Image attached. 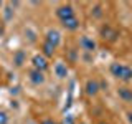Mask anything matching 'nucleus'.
<instances>
[{
    "mask_svg": "<svg viewBox=\"0 0 132 124\" xmlns=\"http://www.w3.org/2000/svg\"><path fill=\"white\" fill-rule=\"evenodd\" d=\"M109 73L114 80L122 81L124 84L132 81V66H129L127 63H122V61H112L109 65Z\"/></svg>",
    "mask_w": 132,
    "mask_h": 124,
    "instance_id": "1",
    "label": "nucleus"
},
{
    "mask_svg": "<svg viewBox=\"0 0 132 124\" xmlns=\"http://www.w3.org/2000/svg\"><path fill=\"white\" fill-rule=\"evenodd\" d=\"M51 69H53V76H55L56 80H60V81H63V80H66V78L69 76V66L63 60L55 61Z\"/></svg>",
    "mask_w": 132,
    "mask_h": 124,
    "instance_id": "2",
    "label": "nucleus"
},
{
    "mask_svg": "<svg viewBox=\"0 0 132 124\" xmlns=\"http://www.w3.org/2000/svg\"><path fill=\"white\" fill-rule=\"evenodd\" d=\"M55 15H56V18L60 20V22H64V20H68V18L76 17V10H74V7L71 3H63V5L56 7Z\"/></svg>",
    "mask_w": 132,
    "mask_h": 124,
    "instance_id": "3",
    "label": "nucleus"
},
{
    "mask_svg": "<svg viewBox=\"0 0 132 124\" xmlns=\"http://www.w3.org/2000/svg\"><path fill=\"white\" fill-rule=\"evenodd\" d=\"M30 65H31L33 69H38V71H43V73L50 68L48 58L45 55H41V53H35V55L30 58Z\"/></svg>",
    "mask_w": 132,
    "mask_h": 124,
    "instance_id": "4",
    "label": "nucleus"
},
{
    "mask_svg": "<svg viewBox=\"0 0 132 124\" xmlns=\"http://www.w3.org/2000/svg\"><path fill=\"white\" fill-rule=\"evenodd\" d=\"M78 45H79V48L84 53H94L97 50L96 40H94L93 36H89V35H81L79 38H78Z\"/></svg>",
    "mask_w": 132,
    "mask_h": 124,
    "instance_id": "5",
    "label": "nucleus"
},
{
    "mask_svg": "<svg viewBox=\"0 0 132 124\" xmlns=\"http://www.w3.org/2000/svg\"><path fill=\"white\" fill-rule=\"evenodd\" d=\"M45 41L50 43L51 47L58 48L63 43V35H61V32L58 30V28H48V30L45 32Z\"/></svg>",
    "mask_w": 132,
    "mask_h": 124,
    "instance_id": "6",
    "label": "nucleus"
},
{
    "mask_svg": "<svg viewBox=\"0 0 132 124\" xmlns=\"http://www.w3.org/2000/svg\"><path fill=\"white\" fill-rule=\"evenodd\" d=\"M27 80L30 81V84L33 86H43L46 83V74L43 71H38V69H33L30 68L27 71Z\"/></svg>",
    "mask_w": 132,
    "mask_h": 124,
    "instance_id": "7",
    "label": "nucleus"
},
{
    "mask_svg": "<svg viewBox=\"0 0 132 124\" xmlns=\"http://www.w3.org/2000/svg\"><path fill=\"white\" fill-rule=\"evenodd\" d=\"M99 35L102 36V40H106V41H109V43H112V41L117 40L119 33H117V30H116L114 27H111L109 23H102L101 28H99Z\"/></svg>",
    "mask_w": 132,
    "mask_h": 124,
    "instance_id": "8",
    "label": "nucleus"
},
{
    "mask_svg": "<svg viewBox=\"0 0 132 124\" xmlns=\"http://www.w3.org/2000/svg\"><path fill=\"white\" fill-rule=\"evenodd\" d=\"M99 91H101V83H99L97 78H89V80H86L84 83V93L88 94V96L94 98L99 94Z\"/></svg>",
    "mask_w": 132,
    "mask_h": 124,
    "instance_id": "9",
    "label": "nucleus"
},
{
    "mask_svg": "<svg viewBox=\"0 0 132 124\" xmlns=\"http://www.w3.org/2000/svg\"><path fill=\"white\" fill-rule=\"evenodd\" d=\"M116 94L119 96L122 103H132V88L129 84H121L116 89Z\"/></svg>",
    "mask_w": 132,
    "mask_h": 124,
    "instance_id": "10",
    "label": "nucleus"
},
{
    "mask_svg": "<svg viewBox=\"0 0 132 124\" xmlns=\"http://www.w3.org/2000/svg\"><path fill=\"white\" fill-rule=\"evenodd\" d=\"M12 63H13L15 68H22V66L27 63V53L25 50H16L12 56Z\"/></svg>",
    "mask_w": 132,
    "mask_h": 124,
    "instance_id": "11",
    "label": "nucleus"
},
{
    "mask_svg": "<svg viewBox=\"0 0 132 124\" xmlns=\"http://www.w3.org/2000/svg\"><path fill=\"white\" fill-rule=\"evenodd\" d=\"M61 25H63V28H66V30H69V32H76V30H79L81 22H79L78 17H73V18H68V20H64V22H61Z\"/></svg>",
    "mask_w": 132,
    "mask_h": 124,
    "instance_id": "12",
    "label": "nucleus"
},
{
    "mask_svg": "<svg viewBox=\"0 0 132 124\" xmlns=\"http://www.w3.org/2000/svg\"><path fill=\"white\" fill-rule=\"evenodd\" d=\"M41 55H45L46 58H51L53 55L56 53V48L55 47H51L50 43H46V41H43V45H41Z\"/></svg>",
    "mask_w": 132,
    "mask_h": 124,
    "instance_id": "13",
    "label": "nucleus"
},
{
    "mask_svg": "<svg viewBox=\"0 0 132 124\" xmlns=\"http://www.w3.org/2000/svg\"><path fill=\"white\" fill-rule=\"evenodd\" d=\"M102 13H104V12H102V5H101V3H96V5L91 8V15H93L94 18H101Z\"/></svg>",
    "mask_w": 132,
    "mask_h": 124,
    "instance_id": "14",
    "label": "nucleus"
},
{
    "mask_svg": "<svg viewBox=\"0 0 132 124\" xmlns=\"http://www.w3.org/2000/svg\"><path fill=\"white\" fill-rule=\"evenodd\" d=\"M8 121H10V116L5 111H0V124H8Z\"/></svg>",
    "mask_w": 132,
    "mask_h": 124,
    "instance_id": "15",
    "label": "nucleus"
},
{
    "mask_svg": "<svg viewBox=\"0 0 132 124\" xmlns=\"http://www.w3.org/2000/svg\"><path fill=\"white\" fill-rule=\"evenodd\" d=\"M40 124H58L53 118H45V119H41L40 121Z\"/></svg>",
    "mask_w": 132,
    "mask_h": 124,
    "instance_id": "16",
    "label": "nucleus"
},
{
    "mask_svg": "<svg viewBox=\"0 0 132 124\" xmlns=\"http://www.w3.org/2000/svg\"><path fill=\"white\" fill-rule=\"evenodd\" d=\"M126 119H127L129 124H132V111H127V113H126Z\"/></svg>",
    "mask_w": 132,
    "mask_h": 124,
    "instance_id": "17",
    "label": "nucleus"
},
{
    "mask_svg": "<svg viewBox=\"0 0 132 124\" xmlns=\"http://www.w3.org/2000/svg\"><path fill=\"white\" fill-rule=\"evenodd\" d=\"M3 7H5V3H3V2H0V10H2Z\"/></svg>",
    "mask_w": 132,
    "mask_h": 124,
    "instance_id": "18",
    "label": "nucleus"
},
{
    "mask_svg": "<svg viewBox=\"0 0 132 124\" xmlns=\"http://www.w3.org/2000/svg\"><path fill=\"white\" fill-rule=\"evenodd\" d=\"M99 124H107V122H99Z\"/></svg>",
    "mask_w": 132,
    "mask_h": 124,
    "instance_id": "19",
    "label": "nucleus"
}]
</instances>
